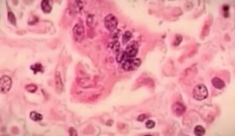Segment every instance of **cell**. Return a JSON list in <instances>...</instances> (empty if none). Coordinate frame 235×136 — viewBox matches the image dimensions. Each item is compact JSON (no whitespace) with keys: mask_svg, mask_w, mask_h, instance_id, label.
Instances as JSON below:
<instances>
[{"mask_svg":"<svg viewBox=\"0 0 235 136\" xmlns=\"http://www.w3.org/2000/svg\"><path fill=\"white\" fill-rule=\"evenodd\" d=\"M208 90L204 84H199L194 88L193 95L194 99L202 101L208 97Z\"/></svg>","mask_w":235,"mask_h":136,"instance_id":"cell-1","label":"cell"},{"mask_svg":"<svg viewBox=\"0 0 235 136\" xmlns=\"http://www.w3.org/2000/svg\"><path fill=\"white\" fill-rule=\"evenodd\" d=\"M142 61L139 58H127L123 64V69L127 71L137 69L141 66Z\"/></svg>","mask_w":235,"mask_h":136,"instance_id":"cell-2","label":"cell"},{"mask_svg":"<svg viewBox=\"0 0 235 136\" xmlns=\"http://www.w3.org/2000/svg\"><path fill=\"white\" fill-rule=\"evenodd\" d=\"M104 24L106 29L110 32H113L116 29L118 21L114 15L110 14L105 17Z\"/></svg>","mask_w":235,"mask_h":136,"instance_id":"cell-3","label":"cell"},{"mask_svg":"<svg viewBox=\"0 0 235 136\" xmlns=\"http://www.w3.org/2000/svg\"><path fill=\"white\" fill-rule=\"evenodd\" d=\"M73 37L77 42H81L85 37V30L84 26L79 23L76 24L72 29Z\"/></svg>","mask_w":235,"mask_h":136,"instance_id":"cell-4","label":"cell"},{"mask_svg":"<svg viewBox=\"0 0 235 136\" xmlns=\"http://www.w3.org/2000/svg\"><path fill=\"white\" fill-rule=\"evenodd\" d=\"M12 87V80L8 76H3L0 79V89L3 94L8 93Z\"/></svg>","mask_w":235,"mask_h":136,"instance_id":"cell-5","label":"cell"},{"mask_svg":"<svg viewBox=\"0 0 235 136\" xmlns=\"http://www.w3.org/2000/svg\"><path fill=\"white\" fill-rule=\"evenodd\" d=\"M138 50H139L138 43L136 41H133L127 45L125 52L127 56V58H131L135 57L138 52Z\"/></svg>","mask_w":235,"mask_h":136,"instance_id":"cell-6","label":"cell"},{"mask_svg":"<svg viewBox=\"0 0 235 136\" xmlns=\"http://www.w3.org/2000/svg\"><path fill=\"white\" fill-rule=\"evenodd\" d=\"M55 87L57 93H61L63 92V83L59 71H56L55 73Z\"/></svg>","mask_w":235,"mask_h":136,"instance_id":"cell-7","label":"cell"},{"mask_svg":"<svg viewBox=\"0 0 235 136\" xmlns=\"http://www.w3.org/2000/svg\"><path fill=\"white\" fill-rule=\"evenodd\" d=\"M173 113L177 116H180L184 114L186 111V108L181 103H176L172 107Z\"/></svg>","mask_w":235,"mask_h":136,"instance_id":"cell-8","label":"cell"},{"mask_svg":"<svg viewBox=\"0 0 235 136\" xmlns=\"http://www.w3.org/2000/svg\"><path fill=\"white\" fill-rule=\"evenodd\" d=\"M212 84L217 89L222 90L225 86V84L223 80L219 77H214L212 80Z\"/></svg>","mask_w":235,"mask_h":136,"instance_id":"cell-9","label":"cell"},{"mask_svg":"<svg viewBox=\"0 0 235 136\" xmlns=\"http://www.w3.org/2000/svg\"><path fill=\"white\" fill-rule=\"evenodd\" d=\"M41 8L45 13H50L52 11V6L48 1L43 0L41 3Z\"/></svg>","mask_w":235,"mask_h":136,"instance_id":"cell-10","label":"cell"},{"mask_svg":"<svg viewBox=\"0 0 235 136\" xmlns=\"http://www.w3.org/2000/svg\"><path fill=\"white\" fill-rule=\"evenodd\" d=\"M29 117L32 120L34 121H41L43 120V116L42 115L40 114V113H38L35 111H32L30 112V115H29Z\"/></svg>","mask_w":235,"mask_h":136,"instance_id":"cell-11","label":"cell"},{"mask_svg":"<svg viewBox=\"0 0 235 136\" xmlns=\"http://www.w3.org/2000/svg\"><path fill=\"white\" fill-rule=\"evenodd\" d=\"M30 69L33 71L34 74H36L37 72H43V66L41 63H35L30 66Z\"/></svg>","mask_w":235,"mask_h":136,"instance_id":"cell-12","label":"cell"},{"mask_svg":"<svg viewBox=\"0 0 235 136\" xmlns=\"http://www.w3.org/2000/svg\"><path fill=\"white\" fill-rule=\"evenodd\" d=\"M194 132L195 135H196L197 136H201L204 135V134L205 133V129L202 126L198 125L195 127Z\"/></svg>","mask_w":235,"mask_h":136,"instance_id":"cell-13","label":"cell"},{"mask_svg":"<svg viewBox=\"0 0 235 136\" xmlns=\"http://www.w3.org/2000/svg\"><path fill=\"white\" fill-rule=\"evenodd\" d=\"M127 58H127V56L126 55V53L125 51L124 52H121L118 53L116 55V61L119 63H121V62L122 61H124L125 59L126 60Z\"/></svg>","mask_w":235,"mask_h":136,"instance_id":"cell-14","label":"cell"},{"mask_svg":"<svg viewBox=\"0 0 235 136\" xmlns=\"http://www.w3.org/2000/svg\"><path fill=\"white\" fill-rule=\"evenodd\" d=\"M132 37V35L131 32H130V31L125 32V33L123 34V35H122V43L124 44L126 43Z\"/></svg>","mask_w":235,"mask_h":136,"instance_id":"cell-15","label":"cell"},{"mask_svg":"<svg viewBox=\"0 0 235 136\" xmlns=\"http://www.w3.org/2000/svg\"><path fill=\"white\" fill-rule=\"evenodd\" d=\"M8 18L10 23L14 25H16V18L14 13L11 11H9L8 13Z\"/></svg>","mask_w":235,"mask_h":136,"instance_id":"cell-16","label":"cell"},{"mask_svg":"<svg viewBox=\"0 0 235 136\" xmlns=\"http://www.w3.org/2000/svg\"><path fill=\"white\" fill-rule=\"evenodd\" d=\"M25 88L27 91L30 93H34L37 91V86H35V84H32L27 85V86L25 87Z\"/></svg>","mask_w":235,"mask_h":136,"instance_id":"cell-17","label":"cell"},{"mask_svg":"<svg viewBox=\"0 0 235 136\" xmlns=\"http://www.w3.org/2000/svg\"><path fill=\"white\" fill-rule=\"evenodd\" d=\"M120 47V45L119 42H115L114 43H113V45H112V46L111 47V48L113 51V52H118Z\"/></svg>","mask_w":235,"mask_h":136,"instance_id":"cell-18","label":"cell"},{"mask_svg":"<svg viewBox=\"0 0 235 136\" xmlns=\"http://www.w3.org/2000/svg\"><path fill=\"white\" fill-rule=\"evenodd\" d=\"M145 126H146V127L149 129H152L155 126V123L154 121L152 120H148L146 122V123H145Z\"/></svg>","mask_w":235,"mask_h":136,"instance_id":"cell-19","label":"cell"},{"mask_svg":"<svg viewBox=\"0 0 235 136\" xmlns=\"http://www.w3.org/2000/svg\"><path fill=\"white\" fill-rule=\"evenodd\" d=\"M69 134L71 136H76L77 135V132L76 130L74 127H70L69 129Z\"/></svg>","mask_w":235,"mask_h":136,"instance_id":"cell-20","label":"cell"},{"mask_svg":"<svg viewBox=\"0 0 235 136\" xmlns=\"http://www.w3.org/2000/svg\"><path fill=\"white\" fill-rule=\"evenodd\" d=\"M145 118H146V116H145V115H140V116L138 117L137 120H138L139 121L142 122V121H144V120H145Z\"/></svg>","mask_w":235,"mask_h":136,"instance_id":"cell-21","label":"cell"}]
</instances>
